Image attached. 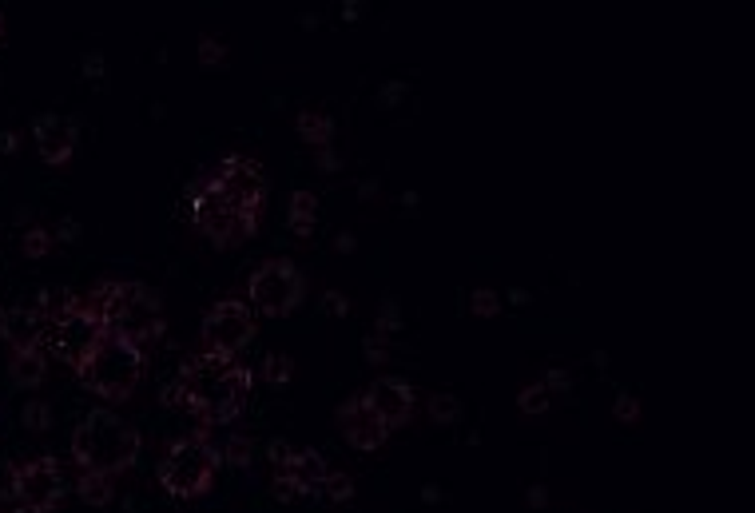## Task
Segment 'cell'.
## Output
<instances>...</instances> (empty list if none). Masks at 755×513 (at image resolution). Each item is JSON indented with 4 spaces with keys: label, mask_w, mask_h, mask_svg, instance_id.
<instances>
[{
    "label": "cell",
    "mask_w": 755,
    "mask_h": 513,
    "mask_svg": "<svg viewBox=\"0 0 755 513\" xmlns=\"http://www.w3.org/2000/svg\"><path fill=\"white\" fill-rule=\"evenodd\" d=\"M175 394L199 418V426H227L243 414L251 398V370L239 358L195 354L183 362Z\"/></svg>",
    "instance_id": "cell-1"
},
{
    "label": "cell",
    "mask_w": 755,
    "mask_h": 513,
    "mask_svg": "<svg viewBox=\"0 0 755 513\" xmlns=\"http://www.w3.org/2000/svg\"><path fill=\"white\" fill-rule=\"evenodd\" d=\"M88 307L96 311V319L104 323V331L116 335V339L144 346V342L163 335V303L155 299V291L144 287V283L108 279V283L92 287Z\"/></svg>",
    "instance_id": "cell-2"
},
{
    "label": "cell",
    "mask_w": 755,
    "mask_h": 513,
    "mask_svg": "<svg viewBox=\"0 0 755 513\" xmlns=\"http://www.w3.org/2000/svg\"><path fill=\"white\" fill-rule=\"evenodd\" d=\"M136 454H140V430L112 410H92L72 430V458L84 474L116 478L136 462Z\"/></svg>",
    "instance_id": "cell-3"
},
{
    "label": "cell",
    "mask_w": 755,
    "mask_h": 513,
    "mask_svg": "<svg viewBox=\"0 0 755 513\" xmlns=\"http://www.w3.org/2000/svg\"><path fill=\"white\" fill-rule=\"evenodd\" d=\"M44 327H40V350L56 362H64L68 370L80 374V366L92 358V350L108 335L104 323L96 319V311L88 307V299H64L40 311Z\"/></svg>",
    "instance_id": "cell-4"
},
{
    "label": "cell",
    "mask_w": 755,
    "mask_h": 513,
    "mask_svg": "<svg viewBox=\"0 0 755 513\" xmlns=\"http://www.w3.org/2000/svg\"><path fill=\"white\" fill-rule=\"evenodd\" d=\"M144 346L128 339H116V335H104L100 346L92 350V358L80 366V386L104 402H128L136 394V386L144 382Z\"/></svg>",
    "instance_id": "cell-5"
},
{
    "label": "cell",
    "mask_w": 755,
    "mask_h": 513,
    "mask_svg": "<svg viewBox=\"0 0 755 513\" xmlns=\"http://www.w3.org/2000/svg\"><path fill=\"white\" fill-rule=\"evenodd\" d=\"M215 470H219V450L203 434H187V438H175L163 450L155 474H159L163 494L191 502V498H203L215 486Z\"/></svg>",
    "instance_id": "cell-6"
},
{
    "label": "cell",
    "mask_w": 755,
    "mask_h": 513,
    "mask_svg": "<svg viewBox=\"0 0 755 513\" xmlns=\"http://www.w3.org/2000/svg\"><path fill=\"white\" fill-rule=\"evenodd\" d=\"M191 219L199 227V235H207L215 247H239L247 243L263 219L247 215L231 195L227 187L215 179V175H203L195 187H191Z\"/></svg>",
    "instance_id": "cell-7"
},
{
    "label": "cell",
    "mask_w": 755,
    "mask_h": 513,
    "mask_svg": "<svg viewBox=\"0 0 755 513\" xmlns=\"http://www.w3.org/2000/svg\"><path fill=\"white\" fill-rule=\"evenodd\" d=\"M302 291H306L302 275L291 259H267L247 279V303L255 315H267V319L291 315L302 303Z\"/></svg>",
    "instance_id": "cell-8"
},
{
    "label": "cell",
    "mask_w": 755,
    "mask_h": 513,
    "mask_svg": "<svg viewBox=\"0 0 755 513\" xmlns=\"http://www.w3.org/2000/svg\"><path fill=\"white\" fill-rule=\"evenodd\" d=\"M255 331H259V323H255L251 303H243V299H223V303H215V307L203 315V327H199V354L235 358L247 342L255 339Z\"/></svg>",
    "instance_id": "cell-9"
},
{
    "label": "cell",
    "mask_w": 755,
    "mask_h": 513,
    "mask_svg": "<svg viewBox=\"0 0 755 513\" xmlns=\"http://www.w3.org/2000/svg\"><path fill=\"white\" fill-rule=\"evenodd\" d=\"M271 478H275V494L279 498H310L322 494L326 482V462L314 450H291V446H275L271 450Z\"/></svg>",
    "instance_id": "cell-10"
},
{
    "label": "cell",
    "mask_w": 755,
    "mask_h": 513,
    "mask_svg": "<svg viewBox=\"0 0 755 513\" xmlns=\"http://www.w3.org/2000/svg\"><path fill=\"white\" fill-rule=\"evenodd\" d=\"M16 502L24 513H52L64 502V470L56 458L40 454L16 466Z\"/></svg>",
    "instance_id": "cell-11"
},
{
    "label": "cell",
    "mask_w": 755,
    "mask_h": 513,
    "mask_svg": "<svg viewBox=\"0 0 755 513\" xmlns=\"http://www.w3.org/2000/svg\"><path fill=\"white\" fill-rule=\"evenodd\" d=\"M211 175L227 187V195H231L247 215L263 219V207H267V175L259 168V160H251V156H227Z\"/></svg>",
    "instance_id": "cell-12"
},
{
    "label": "cell",
    "mask_w": 755,
    "mask_h": 513,
    "mask_svg": "<svg viewBox=\"0 0 755 513\" xmlns=\"http://www.w3.org/2000/svg\"><path fill=\"white\" fill-rule=\"evenodd\" d=\"M362 402L374 410V418H382L386 430H398L414 418V386L406 378H374Z\"/></svg>",
    "instance_id": "cell-13"
},
{
    "label": "cell",
    "mask_w": 755,
    "mask_h": 513,
    "mask_svg": "<svg viewBox=\"0 0 755 513\" xmlns=\"http://www.w3.org/2000/svg\"><path fill=\"white\" fill-rule=\"evenodd\" d=\"M338 430H342V438H346L354 450H366V454L382 450L386 438H390V430L382 426V418H374V410H370L362 398L338 406Z\"/></svg>",
    "instance_id": "cell-14"
},
{
    "label": "cell",
    "mask_w": 755,
    "mask_h": 513,
    "mask_svg": "<svg viewBox=\"0 0 755 513\" xmlns=\"http://www.w3.org/2000/svg\"><path fill=\"white\" fill-rule=\"evenodd\" d=\"M32 140H36V152L48 168H64L76 152V124L64 120V116H40L36 128H32Z\"/></svg>",
    "instance_id": "cell-15"
},
{
    "label": "cell",
    "mask_w": 755,
    "mask_h": 513,
    "mask_svg": "<svg viewBox=\"0 0 755 513\" xmlns=\"http://www.w3.org/2000/svg\"><path fill=\"white\" fill-rule=\"evenodd\" d=\"M40 311L32 307H0V339L8 342L12 350L20 346H40Z\"/></svg>",
    "instance_id": "cell-16"
},
{
    "label": "cell",
    "mask_w": 755,
    "mask_h": 513,
    "mask_svg": "<svg viewBox=\"0 0 755 513\" xmlns=\"http://www.w3.org/2000/svg\"><path fill=\"white\" fill-rule=\"evenodd\" d=\"M8 374H12L16 386L36 390V386L44 382V374H48V354H44L40 346H20V350H12V358H8Z\"/></svg>",
    "instance_id": "cell-17"
},
{
    "label": "cell",
    "mask_w": 755,
    "mask_h": 513,
    "mask_svg": "<svg viewBox=\"0 0 755 513\" xmlns=\"http://www.w3.org/2000/svg\"><path fill=\"white\" fill-rule=\"evenodd\" d=\"M299 136L314 148H326L330 144V120L318 108H306V112H299Z\"/></svg>",
    "instance_id": "cell-18"
},
{
    "label": "cell",
    "mask_w": 755,
    "mask_h": 513,
    "mask_svg": "<svg viewBox=\"0 0 755 513\" xmlns=\"http://www.w3.org/2000/svg\"><path fill=\"white\" fill-rule=\"evenodd\" d=\"M76 490H80V498H84L88 506H108V502H112V478H108V474H84V470H80Z\"/></svg>",
    "instance_id": "cell-19"
},
{
    "label": "cell",
    "mask_w": 755,
    "mask_h": 513,
    "mask_svg": "<svg viewBox=\"0 0 755 513\" xmlns=\"http://www.w3.org/2000/svg\"><path fill=\"white\" fill-rule=\"evenodd\" d=\"M517 406H521V414H529V418L545 414V410H549V386H545V382H529V386L517 394Z\"/></svg>",
    "instance_id": "cell-20"
},
{
    "label": "cell",
    "mask_w": 755,
    "mask_h": 513,
    "mask_svg": "<svg viewBox=\"0 0 755 513\" xmlns=\"http://www.w3.org/2000/svg\"><path fill=\"white\" fill-rule=\"evenodd\" d=\"M314 215H318V199H314L310 191H299L295 203H291V219H295V231H299V235H310Z\"/></svg>",
    "instance_id": "cell-21"
},
{
    "label": "cell",
    "mask_w": 755,
    "mask_h": 513,
    "mask_svg": "<svg viewBox=\"0 0 755 513\" xmlns=\"http://www.w3.org/2000/svg\"><path fill=\"white\" fill-rule=\"evenodd\" d=\"M322 494H326L330 502H346V498L354 494V482H350L346 474H338V470H326V482H322Z\"/></svg>",
    "instance_id": "cell-22"
},
{
    "label": "cell",
    "mask_w": 755,
    "mask_h": 513,
    "mask_svg": "<svg viewBox=\"0 0 755 513\" xmlns=\"http://www.w3.org/2000/svg\"><path fill=\"white\" fill-rule=\"evenodd\" d=\"M52 251V235H48V227H32L28 235H24V255L28 259H44Z\"/></svg>",
    "instance_id": "cell-23"
},
{
    "label": "cell",
    "mask_w": 755,
    "mask_h": 513,
    "mask_svg": "<svg viewBox=\"0 0 755 513\" xmlns=\"http://www.w3.org/2000/svg\"><path fill=\"white\" fill-rule=\"evenodd\" d=\"M263 378H267L271 386H283V382L291 378V358H287V354H271L267 366H263Z\"/></svg>",
    "instance_id": "cell-24"
},
{
    "label": "cell",
    "mask_w": 755,
    "mask_h": 513,
    "mask_svg": "<svg viewBox=\"0 0 755 513\" xmlns=\"http://www.w3.org/2000/svg\"><path fill=\"white\" fill-rule=\"evenodd\" d=\"M24 426L28 430H44L48 426V406L44 402H28L24 406Z\"/></svg>",
    "instance_id": "cell-25"
},
{
    "label": "cell",
    "mask_w": 755,
    "mask_h": 513,
    "mask_svg": "<svg viewBox=\"0 0 755 513\" xmlns=\"http://www.w3.org/2000/svg\"><path fill=\"white\" fill-rule=\"evenodd\" d=\"M473 311H477V315H485V319H493V315H497V295L481 287V291L473 295Z\"/></svg>",
    "instance_id": "cell-26"
},
{
    "label": "cell",
    "mask_w": 755,
    "mask_h": 513,
    "mask_svg": "<svg viewBox=\"0 0 755 513\" xmlns=\"http://www.w3.org/2000/svg\"><path fill=\"white\" fill-rule=\"evenodd\" d=\"M0 498H16V466L0 462Z\"/></svg>",
    "instance_id": "cell-27"
},
{
    "label": "cell",
    "mask_w": 755,
    "mask_h": 513,
    "mask_svg": "<svg viewBox=\"0 0 755 513\" xmlns=\"http://www.w3.org/2000/svg\"><path fill=\"white\" fill-rule=\"evenodd\" d=\"M430 406H434V418H438V422H450L453 414H457V402H453V398H442V394H438Z\"/></svg>",
    "instance_id": "cell-28"
},
{
    "label": "cell",
    "mask_w": 755,
    "mask_h": 513,
    "mask_svg": "<svg viewBox=\"0 0 755 513\" xmlns=\"http://www.w3.org/2000/svg\"><path fill=\"white\" fill-rule=\"evenodd\" d=\"M223 52H227V48H219V44H215L211 36H207V40H203V48H199V56H203V64H215V60H219Z\"/></svg>",
    "instance_id": "cell-29"
},
{
    "label": "cell",
    "mask_w": 755,
    "mask_h": 513,
    "mask_svg": "<svg viewBox=\"0 0 755 513\" xmlns=\"http://www.w3.org/2000/svg\"><path fill=\"white\" fill-rule=\"evenodd\" d=\"M0 36H4V12H0Z\"/></svg>",
    "instance_id": "cell-30"
},
{
    "label": "cell",
    "mask_w": 755,
    "mask_h": 513,
    "mask_svg": "<svg viewBox=\"0 0 755 513\" xmlns=\"http://www.w3.org/2000/svg\"><path fill=\"white\" fill-rule=\"evenodd\" d=\"M16 513H24V510H16Z\"/></svg>",
    "instance_id": "cell-31"
}]
</instances>
